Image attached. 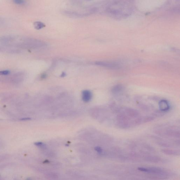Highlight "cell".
Returning a JSON list of instances; mask_svg holds the SVG:
<instances>
[{"label":"cell","instance_id":"6da1fadb","mask_svg":"<svg viewBox=\"0 0 180 180\" xmlns=\"http://www.w3.org/2000/svg\"><path fill=\"white\" fill-rule=\"evenodd\" d=\"M114 8H109V12L113 15L118 16V17L126 16L129 15L130 12L132 11V9L129 6V5L126 6L128 4L116 3L113 4Z\"/></svg>","mask_w":180,"mask_h":180},{"label":"cell","instance_id":"7a4b0ae2","mask_svg":"<svg viewBox=\"0 0 180 180\" xmlns=\"http://www.w3.org/2000/svg\"><path fill=\"white\" fill-rule=\"evenodd\" d=\"M154 119V118L152 116H146L143 117H138L133 121V124L135 125H140L143 123L150 122Z\"/></svg>","mask_w":180,"mask_h":180},{"label":"cell","instance_id":"3957f363","mask_svg":"<svg viewBox=\"0 0 180 180\" xmlns=\"http://www.w3.org/2000/svg\"><path fill=\"white\" fill-rule=\"evenodd\" d=\"M159 106L160 111L163 112L168 111L170 108L168 102L165 100H160L159 103Z\"/></svg>","mask_w":180,"mask_h":180},{"label":"cell","instance_id":"277c9868","mask_svg":"<svg viewBox=\"0 0 180 180\" xmlns=\"http://www.w3.org/2000/svg\"><path fill=\"white\" fill-rule=\"evenodd\" d=\"M92 94L91 92L89 90H84L82 92V100L84 102H89L91 99Z\"/></svg>","mask_w":180,"mask_h":180},{"label":"cell","instance_id":"5b68a950","mask_svg":"<svg viewBox=\"0 0 180 180\" xmlns=\"http://www.w3.org/2000/svg\"><path fill=\"white\" fill-rule=\"evenodd\" d=\"M163 171L161 169L158 167H152L149 168H146V172L152 173L154 174H160L163 172Z\"/></svg>","mask_w":180,"mask_h":180},{"label":"cell","instance_id":"8992f818","mask_svg":"<svg viewBox=\"0 0 180 180\" xmlns=\"http://www.w3.org/2000/svg\"><path fill=\"white\" fill-rule=\"evenodd\" d=\"M123 86L120 85H118L114 86L112 89V91L114 94H117L120 93L121 91H123Z\"/></svg>","mask_w":180,"mask_h":180},{"label":"cell","instance_id":"52a82bcc","mask_svg":"<svg viewBox=\"0 0 180 180\" xmlns=\"http://www.w3.org/2000/svg\"><path fill=\"white\" fill-rule=\"evenodd\" d=\"M163 152L165 154L170 155H177L178 152L177 151L173 150H163Z\"/></svg>","mask_w":180,"mask_h":180},{"label":"cell","instance_id":"ba28073f","mask_svg":"<svg viewBox=\"0 0 180 180\" xmlns=\"http://www.w3.org/2000/svg\"><path fill=\"white\" fill-rule=\"evenodd\" d=\"M10 73L11 72L9 70H3L0 71V75H8L10 74Z\"/></svg>","mask_w":180,"mask_h":180},{"label":"cell","instance_id":"9c48e42d","mask_svg":"<svg viewBox=\"0 0 180 180\" xmlns=\"http://www.w3.org/2000/svg\"><path fill=\"white\" fill-rule=\"evenodd\" d=\"M13 2L16 4L18 5H23L26 2L24 0H14Z\"/></svg>","mask_w":180,"mask_h":180},{"label":"cell","instance_id":"30bf717a","mask_svg":"<svg viewBox=\"0 0 180 180\" xmlns=\"http://www.w3.org/2000/svg\"><path fill=\"white\" fill-rule=\"evenodd\" d=\"M35 145L41 148H45V144L43 142H38L35 143Z\"/></svg>","mask_w":180,"mask_h":180},{"label":"cell","instance_id":"8fae6325","mask_svg":"<svg viewBox=\"0 0 180 180\" xmlns=\"http://www.w3.org/2000/svg\"><path fill=\"white\" fill-rule=\"evenodd\" d=\"M34 24L35 27L36 28V29H39L42 28V24H41V23H40V22H37L35 23Z\"/></svg>","mask_w":180,"mask_h":180},{"label":"cell","instance_id":"7c38bea8","mask_svg":"<svg viewBox=\"0 0 180 180\" xmlns=\"http://www.w3.org/2000/svg\"><path fill=\"white\" fill-rule=\"evenodd\" d=\"M94 149L95 150L99 153H101L102 152V149L100 147H99V146L95 147Z\"/></svg>","mask_w":180,"mask_h":180},{"label":"cell","instance_id":"4fadbf2b","mask_svg":"<svg viewBox=\"0 0 180 180\" xmlns=\"http://www.w3.org/2000/svg\"><path fill=\"white\" fill-rule=\"evenodd\" d=\"M31 119L30 118H22L20 119L21 121H27L29 120H30Z\"/></svg>","mask_w":180,"mask_h":180},{"label":"cell","instance_id":"5bb4252c","mask_svg":"<svg viewBox=\"0 0 180 180\" xmlns=\"http://www.w3.org/2000/svg\"><path fill=\"white\" fill-rule=\"evenodd\" d=\"M4 19L2 18H0V26L1 25L4 24Z\"/></svg>","mask_w":180,"mask_h":180}]
</instances>
